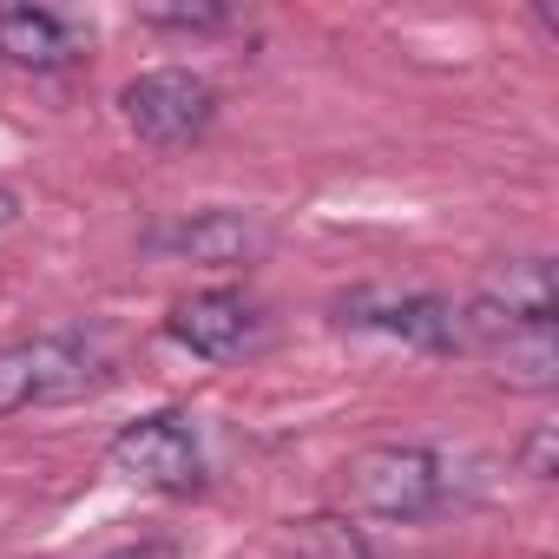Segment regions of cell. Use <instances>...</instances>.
<instances>
[{"label": "cell", "instance_id": "cell-1", "mask_svg": "<svg viewBox=\"0 0 559 559\" xmlns=\"http://www.w3.org/2000/svg\"><path fill=\"white\" fill-rule=\"evenodd\" d=\"M343 500L369 520H435L461 500V474L448 467V454L421 448V441H382V448H362L349 454L343 467Z\"/></svg>", "mask_w": 559, "mask_h": 559}, {"label": "cell", "instance_id": "cell-2", "mask_svg": "<svg viewBox=\"0 0 559 559\" xmlns=\"http://www.w3.org/2000/svg\"><path fill=\"white\" fill-rule=\"evenodd\" d=\"M112 356L93 336H21L0 343V415L27 408H60L112 389Z\"/></svg>", "mask_w": 559, "mask_h": 559}, {"label": "cell", "instance_id": "cell-3", "mask_svg": "<svg viewBox=\"0 0 559 559\" xmlns=\"http://www.w3.org/2000/svg\"><path fill=\"white\" fill-rule=\"evenodd\" d=\"M106 461L112 474H126L132 487L145 493H165V500H191L204 487V448L191 435L185 415H145V421H126L112 441H106Z\"/></svg>", "mask_w": 559, "mask_h": 559}, {"label": "cell", "instance_id": "cell-4", "mask_svg": "<svg viewBox=\"0 0 559 559\" xmlns=\"http://www.w3.org/2000/svg\"><path fill=\"white\" fill-rule=\"evenodd\" d=\"M119 119L145 139V145H191L211 132L217 119V86L191 67H152L139 80H126L119 93Z\"/></svg>", "mask_w": 559, "mask_h": 559}, {"label": "cell", "instance_id": "cell-5", "mask_svg": "<svg viewBox=\"0 0 559 559\" xmlns=\"http://www.w3.org/2000/svg\"><path fill=\"white\" fill-rule=\"evenodd\" d=\"M330 310H336V323H349V330H376V336H395V343L428 349V356L461 349V310H454L448 297H428V290L362 284V290H343Z\"/></svg>", "mask_w": 559, "mask_h": 559}, {"label": "cell", "instance_id": "cell-6", "mask_svg": "<svg viewBox=\"0 0 559 559\" xmlns=\"http://www.w3.org/2000/svg\"><path fill=\"white\" fill-rule=\"evenodd\" d=\"M165 330H171V343H185L204 362H237L263 343V310H257V297H243L230 284H211V290L178 297Z\"/></svg>", "mask_w": 559, "mask_h": 559}, {"label": "cell", "instance_id": "cell-7", "mask_svg": "<svg viewBox=\"0 0 559 559\" xmlns=\"http://www.w3.org/2000/svg\"><path fill=\"white\" fill-rule=\"evenodd\" d=\"M152 250L237 270V263H257V257L270 250V224H263L257 211H198V217L158 224V230H152Z\"/></svg>", "mask_w": 559, "mask_h": 559}, {"label": "cell", "instance_id": "cell-8", "mask_svg": "<svg viewBox=\"0 0 559 559\" xmlns=\"http://www.w3.org/2000/svg\"><path fill=\"white\" fill-rule=\"evenodd\" d=\"M0 60L27 73H67L80 60V27L47 8H0Z\"/></svg>", "mask_w": 559, "mask_h": 559}, {"label": "cell", "instance_id": "cell-9", "mask_svg": "<svg viewBox=\"0 0 559 559\" xmlns=\"http://www.w3.org/2000/svg\"><path fill=\"white\" fill-rule=\"evenodd\" d=\"M139 27H158V34H224V27H237V8H224V0H171V8H139Z\"/></svg>", "mask_w": 559, "mask_h": 559}, {"label": "cell", "instance_id": "cell-10", "mask_svg": "<svg viewBox=\"0 0 559 559\" xmlns=\"http://www.w3.org/2000/svg\"><path fill=\"white\" fill-rule=\"evenodd\" d=\"M513 461H520V474L526 480H552L559 474V421H539V428H526L520 435V448H513Z\"/></svg>", "mask_w": 559, "mask_h": 559}, {"label": "cell", "instance_id": "cell-11", "mask_svg": "<svg viewBox=\"0 0 559 559\" xmlns=\"http://www.w3.org/2000/svg\"><path fill=\"white\" fill-rule=\"evenodd\" d=\"M14 217H21V198H14V191H8V185H0V230H8V224H14Z\"/></svg>", "mask_w": 559, "mask_h": 559}, {"label": "cell", "instance_id": "cell-12", "mask_svg": "<svg viewBox=\"0 0 559 559\" xmlns=\"http://www.w3.org/2000/svg\"><path fill=\"white\" fill-rule=\"evenodd\" d=\"M297 559H304V552H297Z\"/></svg>", "mask_w": 559, "mask_h": 559}]
</instances>
